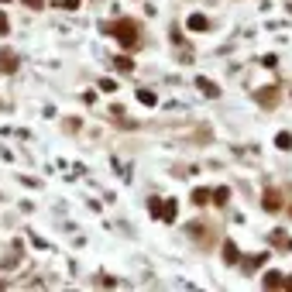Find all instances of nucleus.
<instances>
[{"label": "nucleus", "mask_w": 292, "mask_h": 292, "mask_svg": "<svg viewBox=\"0 0 292 292\" xmlns=\"http://www.w3.org/2000/svg\"><path fill=\"white\" fill-rule=\"evenodd\" d=\"M100 89H103V93H114L117 83H114V79H100Z\"/></svg>", "instance_id": "nucleus-17"}, {"label": "nucleus", "mask_w": 292, "mask_h": 292, "mask_svg": "<svg viewBox=\"0 0 292 292\" xmlns=\"http://www.w3.org/2000/svg\"><path fill=\"white\" fill-rule=\"evenodd\" d=\"M175 220V200H165V223Z\"/></svg>", "instance_id": "nucleus-15"}, {"label": "nucleus", "mask_w": 292, "mask_h": 292, "mask_svg": "<svg viewBox=\"0 0 292 292\" xmlns=\"http://www.w3.org/2000/svg\"><path fill=\"white\" fill-rule=\"evenodd\" d=\"M186 24H189V31H207V28H210V21H207L203 14H193Z\"/></svg>", "instance_id": "nucleus-6"}, {"label": "nucleus", "mask_w": 292, "mask_h": 292, "mask_svg": "<svg viewBox=\"0 0 292 292\" xmlns=\"http://www.w3.org/2000/svg\"><path fill=\"white\" fill-rule=\"evenodd\" d=\"M282 286H286V289H292V275H289V279H286V282H282Z\"/></svg>", "instance_id": "nucleus-21"}, {"label": "nucleus", "mask_w": 292, "mask_h": 292, "mask_svg": "<svg viewBox=\"0 0 292 292\" xmlns=\"http://www.w3.org/2000/svg\"><path fill=\"white\" fill-rule=\"evenodd\" d=\"M289 217H292V210H289Z\"/></svg>", "instance_id": "nucleus-22"}, {"label": "nucleus", "mask_w": 292, "mask_h": 292, "mask_svg": "<svg viewBox=\"0 0 292 292\" xmlns=\"http://www.w3.org/2000/svg\"><path fill=\"white\" fill-rule=\"evenodd\" d=\"M62 7H79V0H62Z\"/></svg>", "instance_id": "nucleus-20"}, {"label": "nucleus", "mask_w": 292, "mask_h": 292, "mask_svg": "<svg viewBox=\"0 0 292 292\" xmlns=\"http://www.w3.org/2000/svg\"><path fill=\"white\" fill-rule=\"evenodd\" d=\"M223 261H227V265H237V261H241V254H237V244H234V241H227V244H223Z\"/></svg>", "instance_id": "nucleus-5"}, {"label": "nucleus", "mask_w": 292, "mask_h": 292, "mask_svg": "<svg viewBox=\"0 0 292 292\" xmlns=\"http://www.w3.org/2000/svg\"><path fill=\"white\" fill-rule=\"evenodd\" d=\"M275 145L282 148V151H289V148H292V134H289V131H282V134L275 138Z\"/></svg>", "instance_id": "nucleus-11"}, {"label": "nucleus", "mask_w": 292, "mask_h": 292, "mask_svg": "<svg viewBox=\"0 0 292 292\" xmlns=\"http://www.w3.org/2000/svg\"><path fill=\"white\" fill-rule=\"evenodd\" d=\"M289 248H292V241H289Z\"/></svg>", "instance_id": "nucleus-23"}, {"label": "nucleus", "mask_w": 292, "mask_h": 292, "mask_svg": "<svg viewBox=\"0 0 292 292\" xmlns=\"http://www.w3.org/2000/svg\"><path fill=\"white\" fill-rule=\"evenodd\" d=\"M193 200L203 207V203H210V193H207V189H196V193H193Z\"/></svg>", "instance_id": "nucleus-16"}, {"label": "nucleus", "mask_w": 292, "mask_h": 292, "mask_svg": "<svg viewBox=\"0 0 292 292\" xmlns=\"http://www.w3.org/2000/svg\"><path fill=\"white\" fill-rule=\"evenodd\" d=\"M138 100H141L145 107H155V93H151V89H138Z\"/></svg>", "instance_id": "nucleus-12"}, {"label": "nucleus", "mask_w": 292, "mask_h": 292, "mask_svg": "<svg viewBox=\"0 0 292 292\" xmlns=\"http://www.w3.org/2000/svg\"><path fill=\"white\" fill-rule=\"evenodd\" d=\"M107 31H110V35H117V38H121V45H124L127 52H134V48H138V28H134V21H127V17H124V21H114V24H107Z\"/></svg>", "instance_id": "nucleus-1"}, {"label": "nucleus", "mask_w": 292, "mask_h": 292, "mask_svg": "<svg viewBox=\"0 0 292 292\" xmlns=\"http://www.w3.org/2000/svg\"><path fill=\"white\" fill-rule=\"evenodd\" d=\"M114 66H117V69H124V73H131V69H134V62H131L127 55H121V59H114Z\"/></svg>", "instance_id": "nucleus-13"}, {"label": "nucleus", "mask_w": 292, "mask_h": 292, "mask_svg": "<svg viewBox=\"0 0 292 292\" xmlns=\"http://www.w3.org/2000/svg\"><path fill=\"white\" fill-rule=\"evenodd\" d=\"M196 86H200L207 96H213V100L220 96V86H217V83H210V79H203V76H196Z\"/></svg>", "instance_id": "nucleus-4"}, {"label": "nucleus", "mask_w": 292, "mask_h": 292, "mask_svg": "<svg viewBox=\"0 0 292 292\" xmlns=\"http://www.w3.org/2000/svg\"><path fill=\"white\" fill-rule=\"evenodd\" d=\"M254 100H258L265 110H272V107L279 103V86H261V89L254 93Z\"/></svg>", "instance_id": "nucleus-2"}, {"label": "nucleus", "mask_w": 292, "mask_h": 292, "mask_svg": "<svg viewBox=\"0 0 292 292\" xmlns=\"http://www.w3.org/2000/svg\"><path fill=\"white\" fill-rule=\"evenodd\" d=\"M210 200H213L217 207H223V203L230 200V189H227V186H220V189H213V193H210Z\"/></svg>", "instance_id": "nucleus-8"}, {"label": "nucleus", "mask_w": 292, "mask_h": 292, "mask_svg": "<svg viewBox=\"0 0 292 292\" xmlns=\"http://www.w3.org/2000/svg\"><path fill=\"white\" fill-rule=\"evenodd\" d=\"M148 210H151L155 220H165V203H162V200H148Z\"/></svg>", "instance_id": "nucleus-7"}, {"label": "nucleus", "mask_w": 292, "mask_h": 292, "mask_svg": "<svg viewBox=\"0 0 292 292\" xmlns=\"http://www.w3.org/2000/svg\"><path fill=\"white\" fill-rule=\"evenodd\" d=\"M261 203H265V210H268V213H279V210H282V196H279L275 189H268V193L261 196Z\"/></svg>", "instance_id": "nucleus-3"}, {"label": "nucleus", "mask_w": 292, "mask_h": 292, "mask_svg": "<svg viewBox=\"0 0 292 292\" xmlns=\"http://www.w3.org/2000/svg\"><path fill=\"white\" fill-rule=\"evenodd\" d=\"M282 282H286V279H282L279 272H268V275H265V289H282Z\"/></svg>", "instance_id": "nucleus-10"}, {"label": "nucleus", "mask_w": 292, "mask_h": 292, "mask_svg": "<svg viewBox=\"0 0 292 292\" xmlns=\"http://www.w3.org/2000/svg\"><path fill=\"white\" fill-rule=\"evenodd\" d=\"M10 31V24H7V14H0V35H7Z\"/></svg>", "instance_id": "nucleus-18"}, {"label": "nucleus", "mask_w": 292, "mask_h": 292, "mask_svg": "<svg viewBox=\"0 0 292 292\" xmlns=\"http://www.w3.org/2000/svg\"><path fill=\"white\" fill-rule=\"evenodd\" d=\"M261 261H265V254H254V258H248V261H244V268H248V272H254V268H261Z\"/></svg>", "instance_id": "nucleus-14"}, {"label": "nucleus", "mask_w": 292, "mask_h": 292, "mask_svg": "<svg viewBox=\"0 0 292 292\" xmlns=\"http://www.w3.org/2000/svg\"><path fill=\"white\" fill-rule=\"evenodd\" d=\"M0 69H3V73H14V69H17V59H14L10 52H3V55H0Z\"/></svg>", "instance_id": "nucleus-9"}, {"label": "nucleus", "mask_w": 292, "mask_h": 292, "mask_svg": "<svg viewBox=\"0 0 292 292\" xmlns=\"http://www.w3.org/2000/svg\"><path fill=\"white\" fill-rule=\"evenodd\" d=\"M24 3H28V7H31V10H38V7H42V3H45V0H24Z\"/></svg>", "instance_id": "nucleus-19"}]
</instances>
